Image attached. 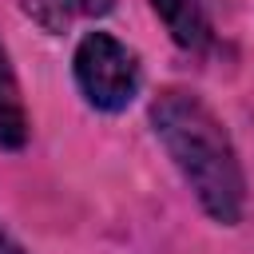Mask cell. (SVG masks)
<instances>
[{"mask_svg":"<svg viewBox=\"0 0 254 254\" xmlns=\"http://www.w3.org/2000/svg\"><path fill=\"white\" fill-rule=\"evenodd\" d=\"M67 12H79V16H103L115 8V0H64Z\"/></svg>","mask_w":254,"mask_h":254,"instance_id":"cell-6","label":"cell"},{"mask_svg":"<svg viewBox=\"0 0 254 254\" xmlns=\"http://www.w3.org/2000/svg\"><path fill=\"white\" fill-rule=\"evenodd\" d=\"M24 139H28V111H24L20 83H16V71L8 64V52L0 44V147L16 151V147H24Z\"/></svg>","mask_w":254,"mask_h":254,"instance_id":"cell-4","label":"cell"},{"mask_svg":"<svg viewBox=\"0 0 254 254\" xmlns=\"http://www.w3.org/2000/svg\"><path fill=\"white\" fill-rule=\"evenodd\" d=\"M36 24H44L48 32H64V24H67V4L64 0H16Z\"/></svg>","mask_w":254,"mask_h":254,"instance_id":"cell-5","label":"cell"},{"mask_svg":"<svg viewBox=\"0 0 254 254\" xmlns=\"http://www.w3.org/2000/svg\"><path fill=\"white\" fill-rule=\"evenodd\" d=\"M151 8L159 12V20L167 24L179 48H202L210 40V24L198 0H151Z\"/></svg>","mask_w":254,"mask_h":254,"instance_id":"cell-3","label":"cell"},{"mask_svg":"<svg viewBox=\"0 0 254 254\" xmlns=\"http://www.w3.org/2000/svg\"><path fill=\"white\" fill-rule=\"evenodd\" d=\"M0 254H20V250H16V246H12L8 238H0Z\"/></svg>","mask_w":254,"mask_h":254,"instance_id":"cell-7","label":"cell"},{"mask_svg":"<svg viewBox=\"0 0 254 254\" xmlns=\"http://www.w3.org/2000/svg\"><path fill=\"white\" fill-rule=\"evenodd\" d=\"M151 123H155V135L163 139L167 155L190 183L194 198L202 202V210L214 222L234 226L242 218L246 179H242L238 155L230 147V135L214 119V111L198 95L171 87L151 103Z\"/></svg>","mask_w":254,"mask_h":254,"instance_id":"cell-1","label":"cell"},{"mask_svg":"<svg viewBox=\"0 0 254 254\" xmlns=\"http://www.w3.org/2000/svg\"><path fill=\"white\" fill-rule=\"evenodd\" d=\"M75 83L99 111H123L139 95L135 56L107 32H87L75 48Z\"/></svg>","mask_w":254,"mask_h":254,"instance_id":"cell-2","label":"cell"}]
</instances>
